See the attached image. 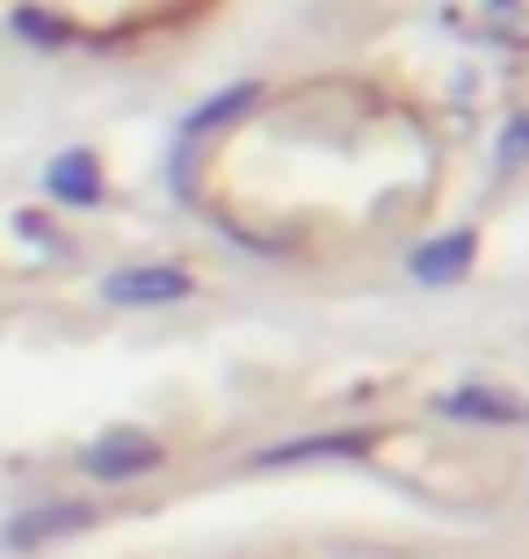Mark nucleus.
Here are the masks:
<instances>
[{"mask_svg": "<svg viewBox=\"0 0 529 559\" xmlns=\"http://www.w3.org/2000/svg\"><path fill=\"white\" fill-rule=\"evenodd\" d=\"M449 131L385 73H284L189 131L182 197L268 262H363L443 211Z\"/></svg>", "mask_w": 529, "mask_h": 559, "instance_id": "1", "label": "nucleus"}, {"mask_svg": "<svg viewBox=\"0 0 529 559\" xmlns=\"http://www.w3.org/2000/svg\"><path fill=\"white\" fill-rule=\"evenodd\" d=\"M218 559H443L428 545H399V538H356V531H334V538H268V545H232Z\"/></svg>", "mask_w": 529, "mask_h": 559, "instance_id": "3", "label": "nucleus"}, {"mask_svg": "<svg viewBox=\"0 0 529 559\" xmlns=\"http://www.w3.org/2000/svg\"><path fill=\"white\" fill-rule=\"evenodd\" d=\"M225 0H0V37L65 59H153L196 37Z\"/></svg>", "mask_w": 529, "mask_h": 559, "instance_id": "2", "label": "nucleus"}]
</instances>
